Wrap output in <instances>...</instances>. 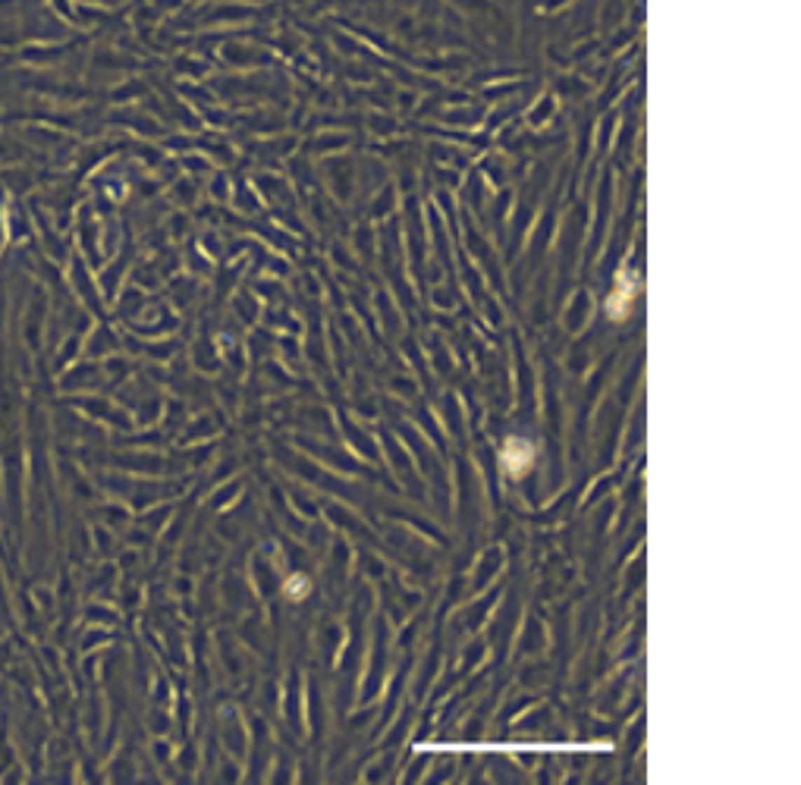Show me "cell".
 <instances>
[{
  "label": "cell",
  "mask_w": 801,
  "mask_h": 785,
  "mask_svg": "<svg viewBox=\"0 0 801 785\" xmlns=\"http://www.w3.org/2000/svg\"><path fill=\"white\" fill-rule=\"evenodd\" d=\"M531 465H534V446L525 443V440H519V437L506 440V446H503V468H506V475L519 478V475H525Z\"/></svg>",
  "instance_id": "obj_1"
},
{
  "label": "cell",
  "mask_w": 801,
  "mask_h": 785,
  "mask_svg": "<svg viewBox=\"0 0 801 785\" xmlns=\"http://www.w3.org/2000/svg\"><path fill=\"white\" fill-rule=\"evenodd\" d=\"M631 298H635V283H631L629 277H619V280H616V289L607 296V317H613V321L629 317Z\"/></svg>",
  "instance_id": "obj_2"
}]
</instances>
